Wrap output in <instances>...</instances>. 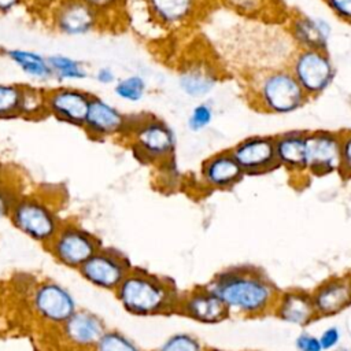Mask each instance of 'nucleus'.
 I'll return each instance as SVG.
<instances>
[{
    "instance_id": "obj_11",
    "label": "nucleus",
    "mask_w": 351,
    "mask_h": 351,
    "mask_svg": "<svg viewBox=\"0 0 351 351\" xmlns=\"http://www.w3.org/2000/svg\"><path fill=\"white\" fill-rule=\"evenodd\" d=\"M307 174L329 176L340 169V133L330 130L307 132L306 138Z\"/></svg>"
},
{
    "instance_id": "obj_26",
    "label": "nucleus",
    "mask_w": 351,
    "mask_h": 351,
    "mask_svg": "<svg viewBox=\"0 0 351 351\" xmlns=\"http://www.w3.org/2000/svg\"><path fill=\"white\" fill-rule=\"evenodd\" d=\"M45 96L47 89L32 84H23L19 118L40 119L48 117L45 108Z\"/></svg>"
},
{
    "instance_id": "obj_20",
    "label": "nucleus",
    "mask_w": 351,
    "mask_h": 351,
    "mask_svg": "<svg viewBox=\"0 0 351 351\" xmlns=\"http://www.w3.org/2000/svg\"><path fill=\"white\" fill-rule=\"evenodd\" d=\"M81 271L90 282L106 288H112L125 280V265L107 252H96L82 265Z\"/></svg>"
},
{
    "instance_id": "obj_30",
    "label": "nucleus",
    "mask_w": 351,
    "mask_h": 351,
    "mask_svg": "<svg viewBox=\"0 0 351 351\" xmlns=\"http://www.w3.org/2000/svg\"><path fill=\"white\" fill-rule=\"evenodd\" d=\"M229 10L240 14L241 16L259 18L266 14L270 0H219Z\"/></svg>"
},
{
    "instance_id": "obj_22",
    "label": "nucleus",
    "mask_w": 351,
    "mask_h": 351,
    "mask_svg": "<svg viewBox=\"0 0 351 351\" xmlns=\"http://www.w3.org/2000/svg\"><path fill=\"white\" fill-rule=\"evenodd\" d=\"M3 55L26 78L38 84H47L52 81V71L48 63V56L25 48H4Z\"/></svg>"
},
{
    "instance_id": "obj_39",
    "label": "nucleus",
    "mask_w": 351,
    "mask_h": 351,
    "mask_svg": "<svg viewBox=\"0 0 351 351\" xmlns=\"http://www.w3.org/2000/svg\"><path fill=\"white\" fill-rule=\"evenodd\" d=\"M329 10L341 21L351 23V0H324Z\"/></svg>"
},
{
    "instance_id": "obj_35",
    "label": "nucleus",
    "mask_w": 351,
    "mask_h": 351,
    "mask_svg": "<svg viewBox=\"0 0 351 351\" xmlns=\"http://www.w3.org/2000/svg\"><path fill=\"white\" fill-rule=\"evenodd\" d=\"M339 171L351 178V130L340 133V169Z\"/></svg>"
},
{
    "instance_id": "obj_21",
    "label": "nucleus",
    "mask_w": 351,
    "mask_h": 351,
    "mask_svg": "<svg viewBox=\"0 0 351 351\" xmlns=\"http://www.w3.org/2000/svg\"><path fill=\"white\" fill-rule=\"evenodd\" d=\"M38 311L52 321H69L74 313V302L71 296L55 284H47L38 288L36 298Z\"/></svg>"
},
{
    "instance_id": "obj_25",
    "label": "nucleus",
    "mask_w": 351,
    "mask_h": 351,
    "mask_svg": "<svg viewBox=\"0 0 351 351\" xmlns=\"http://www.w3.org/2000/svg\"><path fill=\"white\" fill-rule=\"evenodd\" d=\"M67 333L71 340L88 344L100 340L103 333V325L93 315L75 314L67 322Z\"/></svg>"
},
{
    "instance_id": "obj_36",
    "label": "nucleus",
    "mask_w": 351,
    "mask_h": 351,
    "mask_svg": "<svg viewBox=\"0 0 351 351\" xmlns=\"http://www.w3.org/2000/svg\"><path fill=\"white\" fill-rule=\"evenodd\" d=\"M160 351H202V347L191 336L180 335L167 340Z\"/></svg>"
},
{
    "instance_id": "obj_31",
    "label": "nucleus",
    "mask_w": 351,
    "mask_h": 351,
    "mask_svg": "<svg viewBox=\"0 0 351 351\" xmlns=\"http://www.w3.org/2000/svg\"><path fill=\"white\" fill-rule=\"evenodd\" d=\"M155 167H156V173H158V182L160 186L173 189L174 186H177L180 184L181 173L178 170L176 156L155 166Z\"/></svg>"
},
{
    "instance_id": "obj_4",
    "label": "nucleus",
    "mask_w": 351,
    "mask_h": 351,
    "mask_svg": "<svg viewBox=\"0 0 351 351\" xmlns=\"http://www.w3.org/2000/svg\"><path fill=\"white\" fill-rule=\"evenodd\" d=\"M10 218L15 228L38 241H51L60 229L55 210L40 195H21Z\"/></svg>"
},
{
    "instance_id": "obj_33",
    "label": "nucleus",
    "mask_w": 351,
    "mask_h": 351,
    "mask_svg": "<svg viewBox=\"0 0 351 351\" xmlns=\"http://www.w3.org/2000/svg\"><path fill=\"white\" fill-rule=\"evenodd\" d=\"M93 10H96L107 22L111 16H115L126 5L128 0H82Z\"/></svg>"
},
{
    "instance_id": "obj_3",
    "label": "nucleus",
    "mask_w": 351,
    "mask_h": 351,
    "mask_svg": "<svg viewBox=\"0 0 351 351\" xmlns=\"http://www.w3.org/2000/svg\"><path fill=\"white\" fill-rule=\"evenodd\" d=\"M252 103L259 111L274 115L291 114L310 99L289 69H271L252 82Z\"/></svg>"
},
{
    "instance_id": "obj_37",
    "label": "nucleus",
    "mask_w": 351,
    "mask_h": 351,
    "mask_svg": "<svg viewBox=\"0 0 351 351\" xmlns=\"http://www.w3.org/2000/svg\"><path fill=\"white\" fill-rule=\"evenodd\" d=\"M295 347L298 351H324L319 337L308 332H302L296 336Z\"/></svg>"
},
{
    "instance_id": "obj_42",
    "label": "nucleus",
    "mask_w": 351,
    "mask_h": 351,
    "mask_svg": "<svg viewBox=\"0 0 351 351\" xmlns=\"http://www.w3.org/2000/svg\"><path fill=\"white\" fill-rule=\"evenodd\" d=\"M21 5H27V0H0V15H8Z\"/></svg>"
},
{
    "instance_id": "obj_24",
    "label": "nucleus",
    "mask_w": 351,
    "mask_h": 351,
    "mask_svg": "<svg viewBox=\"0 0 351 351\" xmlns=\"http://www.w3.org/2000/svg\"><path fill=\"white\" fill-rule=\"evenodd\" d=\"M48 63L52 71V81H56L59 85L84 81L90 74L88 66L82 60L66 53L48 55Z\"/></svg>"
},
{
    "instance_id": "obj_5",
    "label": "nucleus",
    "mask_w": 351,
    "mask_h": 351,
    "mask_svg": "<svg viewBox=\"0 0 351 351\" xmlns=\"http://www.w3.org/2000/svg\"><path fill=\"white\" fill-rule=\"evenodd\" d=\"M288 69L308 99L318 97L324 93L336 75V69L328 51L298 49Z\"/></svg>"
},
{
    "instance_id": "obj_12",
    "label": "nucleus",
    "mask_w": 351,
    "mask_h": 351,
    "mask_svg": "<svg viewBox=\"0 0 351 351\" xmlns=\"http://www.w3.org/2000/svg\"><path fill=\"white\" fill-rule=\"evenodd\" d=\"M148 18L158 27L180 32L189 26L202 8V0H143Z\"/></svg>"
},
{
    "instance_id": "obj_44",
    "label": "nucleus",
    "mask_w": 351,
    "mask_h": 351,
    "mask_svg": "<svg viewBox=\"0 0 351 351\" xmlns=\"http://www.w3.org/2000/svg\"><path fill=\"white\" fill-rule=\"evenodd\" d=\"M335 351H348L347 348H343V347H337Z\"/></svg>"
},
{
    "instance_id": "obj_40",
    "label": "nucleus",
    "mask_w": 351,
    "mask_h": 351,
    "mask_svg": "<svg viewBox=\"0 0 351 351\" xmlns=\"http://www.w3.org/2000/svg\"><path fill=\"white\" fill-rule=\"evenodd\" d=\"M92 77L100 85H114L117 82V80H118L114 69L110 67V66H100V67H97L93 71Z\"/></svg>"
},
{
    "instance_id": "obj_32",
    "label": "nucleus",
    "mask_w": 351,
    "mask_h": 351,
    "mask_svg": "<svg viewBox=\"0 0 351 351\" xmlns=\"http://www.w3.org/2000/svg\"><path fill=\"white\" fill-rule=\"evenodd\" d=\"M21 193L16 186L7 180V177L0 180V218L10 217L11 211L19 199Z\"/></svg>"
},
{
    "instance_id": "obj_17",
    "label": "nucleus",
    "mask_w": 351,
    "mask_h": 351,
    "mask_svg": "<svg viewBox=\"0 0 351 351\" xmlns=\"http://www.w3.org/2000/svg\"><path fill=\"white\" fill-rule=\"evenodd\" d=\"M288 32L298 49L326 51L330 38V25L318 16L295 15L288 25Z\"/></svg>"
},
{
    "instance_id": "obj_29",
    "label": "nucleus",
    "mask_w": 351,
    "mask_h": 351,
    "mask_svg": "<svg viewBox=\"0 0 351 351\" xmlns=\"http://www.w3.org/2000/svg\"><path fill=\"white\" fill-rule=\"evenodd\" d=\"M214 119V108L207 101H200L188 114L186 118V128L189 132L200 133L206 130Z\"/></svg>"
},
{
    "instance_id": "obj_7",
    "label": "nucleus",
    "mask_w": 351,
    "mask_h": 351,
    "mask_svg": "<svg viewBox=\"0 0 351 351\" xmlns=\"http://www.w3.org/2000/svg\"><path fill=\"white\" fill-rule=\"evenodd\" d=\"M119 298L128 310L147 314L159 311L169 303V291L155 278L132 274L121 282Z\"/></svg>"
},
{
    "instance_id": "obj_41",
    "label": "nucleus",
    "mask_w": 351,
    "mask_h": 351,
    "mask_svg": "<svg viewBox=\"0 0 351 351\" xmlns=\"http://www.w3.org/2000/svg\"><path fill=\"white\" fill-rule=\"evenodd\" d=\"M63 0H27V5L33 7L40 14L48 15Z\"/></svg>"
},
{
    "instance_id": "obj_38",
    "label": "nucleus",
    "mask_w": 351,
    "mask_h": 351,
    "mask_svg": "<svg viewBox=\"0 0 351 351\" xmlns=\"http://www.w3.org/2000/svg\"><path fill=\"white\" fill-rule=\"evenodd\" d=\"M322 350L324 351H332L336 350L340 344V339H341V332L337 326L332 325L328 326L325 330H322V333L318 336Z\"/></svg>"
},
{
    "instance_id": "obj_10",
    "label": "nucleus",
    "mask_w": 351,
    "mask_h": 351,
    "mask_svg": "<svg viewBox=\"0 0 351 351\" xmlns=\"http://www.w3.org/2000/svg\"><path fill=\"white\" fill-rule=\"evenodd\" d=\"M245 176H262L280 169L274 136H250L230 148Z\"/></svg>"
},
{
    "instance_id": "obj_34",
    "label": "nucleus",
    "mask_w": 351,
    "mask_h": 351,
    "mask_svg": "<svg viewBox=\"0 0 351 351\" xmlns=\"http://www.w3.org/2000/svg\"><path fill=\"white\" fill-rule=\"evenodd\" d=\"M99 351H137V348L125 337L117 333H107L99 340Z\"/></svg>"
},
{
    "instance_id": "obj_9",
    "label": "nucleus",
    "mask_w": 351,
    "mask_h": 351,
    "mask_svg": "<svg viewBox=\"0 0 351 351\" xmlns=\"http://www.w3.org/2000/svg\"><path fill=\"white\" fill-rule=\"evenodd\" d=\"M82 129L92 140H125L129 129V115L106 99L93 95Z\"/></svg>"
},
{
    "instance_id": "obj_45",
    "label": "nucleus",
    "mask_w": 351,
    "mask_h": 351,
    "mask_svg": "<svg viewBox=\"0 0 351 351\" xmlns=\"http://www.w3.org/2000/svg\"><path fill=\"white\" fill-rule=\"evenodd\" d=\"M350 277H351V276H350Z\"/></svg>"
},
{
    "instance_id": "obj_19",
    "label": "nucleus",
    "mask_w": 351,
    "mask_h": 351,
    "mask_svg": "<svg viewBox=\"0 0 351 351\" xmlns=\"http://www.w3.org/2000/svg\"><path fill=\"white\" fill-rule=\"evenodd\" d=\"M273 311L281 321L298 326H304L318 317L311 295L303 291L284 292L278 296Z\"/></svg>"
},
{
    "instance_id": "obj_1",
    "label": "nucleus",
    "mask_w": 351,
    "mask_h": 351,
    "mask_svg": "<svg viewBox=\"0 0 351 351\" xmlns=\"http://www.w3.org/2000/svg\"><path fill=\"white\" fill-rule=\"evenodd\" d=\"M210 289L226 304L247 315H262L274 310L278 299L273 282L261 271L236 269L219 274Z\"/></svg>"
},
{
    "instance_id": "obj_15",
    "label": "nucleus",
    "mask_w": 351,
    "mask_h": 351,
    "mask_svg": "<svg viewBox=\"0 0 351 351\" xmlns=\"http://www.w3.org/2000/svg\"><path fill=\"white\" fill-rule=\"evenodd\" d=\"M244 176L243 169L232 155L230 149L213 154L204 159L200 166L202 184L214 191L230 189L239 184Z\"/></svg>"
},
{
    "instance_id": "obj_43",
    "label": "nucleus",
    "mask_w": 351,
    "mask_h": 351,
    "mask_svg": "<svg viewBox=\"0 0 351 351\" xmlns=\"http://www.w3.org/2000/svg\"><path fill=\"white\" fill-rule=\"evenodd\" d=\"M7 174H5V170H4V167H3V165H1V162H0V180L1 178H4Z\"/></svg>"
},
{
    "instance_id": "obj_28",
    "label": "nucleus",
    "mask_w": 351,
    "mask_h": 351,
    "mask_svg": "<svg viewBox=\"0 0 351 351\" xmlns=\"http://www.w3.org/2000/svg\"><path fill=\"white\" fill-rule=\"evenodd\" d=\"M23 84L0 82V121L19 118Z\"/></svg>"
},
{
    "instance_id": "obj_6",
    "label": "nucleus",
    "mask_w": 351,
    "mask_h": 351,
    "mask_svg": "<svg viewBox=\"0 0 351 351\" xmlns=\"http://www.w3.org/2000/svg\"><path fill=\"white\" fill-rule=\"evenodd\" d=\"M47 16L51 27L64 37H84L108 23L82 0H63Z\"/></svg>"
},
{
    "instance_id": "obj_2",
    "label": "nucleus",
    "mask_w": 351,
    "mask_h": 351,
    "mask_svg": "<svg viewBox=\"0 0 351 351\" xmlns=\"http://www.w3.org/2000/svg\"><path fill=\"white\" fill-rule=\"evenodd\" d=\"M128 115L129 129L125 140L138 162L158 166L176 156L177 134L167 122L151 112Z\"/></svg>"
},
{
    "instance_id": "obj_23",
    "label": "nucleus",
    "mask_w": 351,
    "mask_h": 351,
    "mask_svg": "<svg viewBox=\"0 0 351 351\" xmlns=\"http://www.w3.org/2000/svg\"><path fill=\"white\" fill-rule=\"evenodd\" d=\"M184 308L189 317L202 322H218L229 313L226 304L210 288L189 296Z\"/></svg>"
},
{
    "instance_id": "obj_14",
    "label": "nucleus",
    "mask_w": 351,
    "mask_h": 351,
    "mask_svg": "<svg viewBox=\"0 0 351 351\" xmlns=\"http://www.w3.org/2000/svg\"><path fill=\"white\" fill-rule=\"evenodd\" d=\"M55 255L67 265H84L96 254L97 243L88 232L74 225L59 229L51 240Z\"/></svg>"
},
{
    "instance_id": "obj_27",
    "label": "nucleus",
    "mask_w": 351,
    "mask_h": 351,
    "mask_svg": "<svg viewBox=\"0 0 351 351\" xmlns=\"http://www.w3.org/2000/svg\"><path fill=\"white\" fill-rule=\"evenodd\" d=\"M147 81L140 74H129L117 80L112 85L114 95L126 103H138L147 95Z\"/></svg>"
},
{
    "instance_id": "obj_16",
    "label": "nucleus",
    "mask_w": 351,
    "mask_h": 351,
    "mask_svg": "<svg viewBox=\"0 0 351 351\" xmlns=\"http://www.w3.org/2000/svg\"><path fill=\"white\" fill-rule=\"evenodd\" d=\"M318 317L335 315L351 306V277H332L311 293Z\"/></svg>"
},
{
    "instance_id": "obj_8",
    "label": "nucleus",
    "mask_w": 351,
    "mask_h": 351,
    "mask_svg": "<svg viewBox=\"0 0 351 351\" xmlns=\"http://www.w3.org/2000/svg\"><path fill=\"white\" fill-rule=\"evenodd\" d=\"M92 96V93L71 85L49 88L45 96L47 115L82 129Z\"/></svg>"
},
{
    "instance_id": "obj_18",
    "label": "nucleus",
    "mask_w": 351,
    "mask_h": 351,
    "mask_svg": "<svg viewBox=\"0 0 351 351\" xmlns=\"http://www.w3.org/2000/svg\"><path fill=\"white\" fill-rule=\"evenodd\" d=\"M306 138L304 130H289L274 136L278 165L293 176L307 174Z\"/></svg>"
},
{
    "instance_id": "obj_13",
    "label": "nucleus",
    "mask_w": 351,
    "mask_h": 351,
    "mask_svg": "<svg viewBox=\"0 0 351 351\" xmlns=\"http://www.w3.org/2000/svg\"><path fill=\"white\" fill-rule=\"evenodd\" d=\"M180 90L191 99L207 97L219 82V71L207 58H192L182 63L177 73Z\"/></svg>"
}]
</instances>
